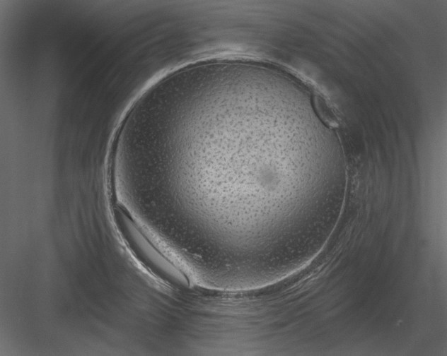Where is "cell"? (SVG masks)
<instances>
[{
  "label": "cell",
  "instance_id": "6da1fadb",
  "mask_svg": "<svg viewBox=\"0 0 447 356\" xmlns=\"http://www.w3.org/2000/svg\"><path fill=\"white\" fill-rule=\"evenodd\" d=\"M118 222L132 249L154 269L160 278L176 287L188 284L187 278L182 271L159 252L137 230L130 219L123 213H120Z\"/></svg>",
  "mask_w": 447,
  "mask_h": 356
}]
</instances>
